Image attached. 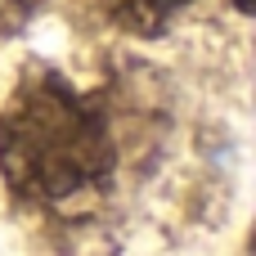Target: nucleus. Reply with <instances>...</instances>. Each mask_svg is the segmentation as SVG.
<instances>
[{"instance_id":"2","label":"nucleus","mask_w":256,"mask_h":256,"mask_svg":"<svg viewBox=\"0 0 256 256\" xmlns=\"http://www.w3.org/2000/svg\"><path fill=\"white\" fill-rule=\"evenodd\" d=\"M104 9V18L130 36H158L166 32L180 14H189L198 0H94Z\"/></svg>"},{"instance_id":"3","label":"nucleus","mask_w":256,"mask_h":256,"mask_svg":"<svg viewBox=\"0 0 256 256\" xmlns=\"http://www.w3.org/2000/svg\"><path fill=\"white\" fill-rule=\"evenodd\" d=\"M40 4H45V0H0V32L22 27V22H27Z\"/></svg>"},{"instance_id":"1","label":"nucleus","mask_w":256,"mask_h":256,"mask_svg":"<svg viewBox=\"0 0 256 256\" xmlns=\"http://www.w3.org/2000/svg\"><path fill=\"white\" fill-rule=\"evenodd\" d=\"M117 144L104 108L63 72L32 68L0 108V176L36 212H72L112 180Z\"/></svg>"}]
</instances>
